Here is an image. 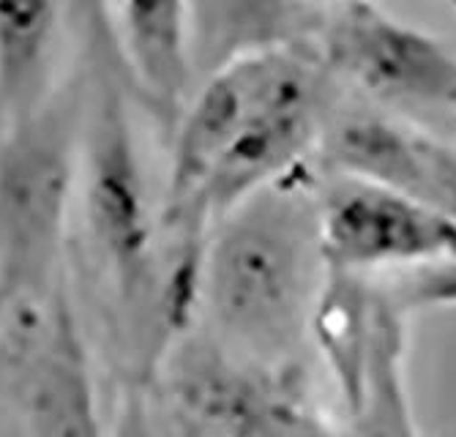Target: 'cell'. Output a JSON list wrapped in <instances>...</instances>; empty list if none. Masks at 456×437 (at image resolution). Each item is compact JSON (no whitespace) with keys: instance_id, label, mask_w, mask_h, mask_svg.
<instances>
[{"instance_id":"cell-3","label":"cell","mask_w":456,"mask_h":437,"mask_svg":"<svg viewBox=\"0 0 456 437\" xmlns=\"http://www.w3.org/2000/svg\"><path fill=\"white\" fill-rule=\"evenodd\" d=\"M79 189L91 241L118 293L129 303L145 301L153 290L161 298L153 271L156 224L126 99L118 83L99 88L91 126L82 140Z\"/></svg>"},{"instance_id":"cell-9","label":"cell","mask_w":456,"mask_h":437,"mask_svg":"<svg viewBox=\"0 0 456 437\" xmlns=\"http://www.w3.org/2000/svg\"><path fill=\"white\" fill-rule=\"evenodd\" d=\"M191 45L197 74L289 47L320 45L330 6L312 4H194Z\"/></svg>"},{"instance_id":"cell-4","label":"cell","mask_w":456,"mask_h":437,"mask_svg":"<svg viewBox=\"0 0 456 437\" xmlns=\"http://www.w3.org/2000/svg\"><path fill=\"white\" fill-rule=\"evenodd\" d=\"M0 334L25 437H107L86 342L61 287L0 314Z\"/></svg>"},{"instance_id":"cell-10","label":"cell","mask_w":456,"mask_h":437,"mask_svg":"<svg viewBox=\"0 0 456 437\" xmlns=\"http://www.w3.org/2000/svg\"><path fill=\"white\" fill-rule=\"evenodd\" d=\"M63 6L0 4V124L22 126L55 101Z\"/></svg>"},{"instance_id":"cell-11","label":"cell","mask_w":456,"mask_h":437,"mask_svg":"<svg viewBox=\"0 0 456 437\" xmlns=\"http://www.w3.org/2000/svg\"><path fill=\"white\" fill-rule=\"evenodd\" d=\"M396 306L407 309H440L456 306V260L419 268L399 279Z\"/></svg>"},{"instance_id":"cell-13","label":"cell","mask_w":456,"mask_h":437,"mask_svg":"<svg viewBox=\"0 0 456 437\" xmlns=\"http://www.w3.org/2000/svg\"><path fill=\"white\" fill-rule=\"evenodd\" d=\"M287 437H345V434H337V432H330L325 429L322 424H317L314 418H304L293 432H289Z\"/></svg>"},{"instance_id":"cell-7","label":"cell","mask_w":456,"mask_h":437,"mask_svg":"<svg viewBox=\"0 0 456 437\" xmlns=\"http://www.w3.org/2000/svg\"><path fill=\"white\" fill-rule=\"evenodd\" d=\"M99 14L129 91L164 126L175 129L197 79L189 6L112 4L102 6Z\"/></svg>"},{"instance_id":"cell-8","label":"cell","mask_w":456,"mask_h":437,"mask_svg":"<svg viewBox=\"0 0 456 437\" xmlns=\"http://www.w3.org/2000/svg\"><path fill=\"white\" fill-rule=\"evenodd\" d=\"M339 175L375 181L432 206L456 224V148L386 117L358 115L325 140Z\"/></svg>"},{"instance_id":"cell-5","label":"cell","mask_w":456,"mask_h":437,"mask_svg":"<svg viewBox=\"0 0 456 437\" xmlns=\"http://www.w3.org/2000/svg\"><path fill=\"white\" fill-rule=\"evenodd\" d=\"M320 241L330 276L456 260V224L448 216L399 189L350 175L320 194Z\"/></svg>"},{"instance_id":"cell-6","label":"cell","mask_w":456,"mask_h":437,"mask_svg":"<svg viewBox=\"0 0 456 437\" xmlns=\"http://www.w3.org/2000/svg\"><path fill=\"white\" fill-rule=\"evenodd\" d=\"M317 47L330 74L371 96L456 115V55L378 6H330Z\"/></svg>"},{"instance_id":"cell-2","label":"cell","mask_w":456,"mask_h":437,"mask_svg":"<svg viewBox=\"0 0 456 437\" xmlns=\"http://www.w3.org/2000/svg\"><path fill=\"white\" fill-rule=\"evenodd\" d=\"M79 181L77 107L55 101L0 142V314L58 290L69 208Z\"/></svg>"},{"instance_id":"cell-1","label":"cell","mask_w":456,"mask_h":437,"mask_svg":"<svg viewBox=\"0 0 456 437\" xmlns=\"http://www.w3.org/2000/svg\"><path fill=\"white\" fill-rule=\"evenodd\" d=\"M320 194L301 170L260 189L205 235L197 301L240 359L287 369L325 285Z\"/></svg>"},{"instance_id":"cell-12","label":"cell","mask_w":456,"mask_h":437,"mask_svg":"<svg viewBox=\"0 0 456 437\" xmlns=\"http://www.w3.org/2000/svg\"><path fill=\"white\" fill-rule=\"evenodd\" d=\"M161 416L164 413L153 410L142 396H134V400L123 408L112 437H183V432L173 421Z\"/></svg>"}]
</instances>
